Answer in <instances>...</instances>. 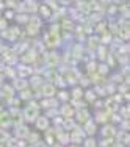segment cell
Listing matches in <instances>:
<instances>
[{
    "mask_svg": "<svg viewBox=\"0 0 130 147\" xmlns=\"http://www.w3.org/2000/svg\"><path fill=\"white\" fill-rule=\"evenodd\" d=\"M28 86H31V88H39V86H43L44 85V78L41 75H36V74H33V75H30L28 77Z\"/></svg>",
    "mask_w": 130,
    "mask_h": 147,
    "instance_id": "18",
    "label": "cell"
},
{
    "mask_svg": "<svg viewBox=\"0 0 130 147\" xmlns=\"http://www.w3.org/2000/svg\"><path fill=\"white\" fill-rule=\"evenodd\" d=\"M25 141L28 142L30 146L36 144V142L39 141V135H38V131H31V130H30V133H28V136H27V138H25Z\"/></svg>",
    "mask_w": 130,
    "mask_h": 147,
    "instance_id": "28",
    "label": "cell"
},
{
    "mask_svg": "<svg viewBox=\"0 0 130 147\" xmlns=\"http://www.w3.org/2000/svg\"><path fill=\"white\" fill-rule=\"evenodd\" d=\"M6 28H8V27H6V20L2 17V19H0V31H3V30H6Z\"/></svg>",
    "mask_w": 130,
    "mask_h": 147,
    "instance_id": "45",
    "label": "cell"
},
{
    "mask_svg": "<svg viewBox=\"0 0 130 147\" xmlns=\"http://www.w3.org/2000/svg\"><path fill=\"white\" fill-rule=\"evenodd\" d=\"M14 16H16V13L11 9V11H5V13H3V16H2V17H3L5 20H8V19H14Z\"/></svg>",
    "mask_w": 130,
    "mask_h": 147,
    "instance_id": "40",
    "label": "cell"
},
{
    "mask_svg": "<svg viewBox=\"0 0 130 147\" xmlns=\"http://www.w3.org/2000/svg\"><path fill=\"white\" fill-rule=\"evenodd\" d=\"M17 99L19 100H33V92H31V89L28 88V89H24V91H20V94L17 96Z\"/></svg>",
    "mask_w": 130,
    "mask_h": 147,
    "instance_id": "27",
    "label": "cell"
},
{
    "mask_svg": "<svg viewBox=\"0 0 130 147\" xmlns=\"http://www.w3.org/2000/svg\"><path fill=\"white\" fill-rule=\"evenodd\" d=\"M86 71H88V75H91V74H96L97 71V63L96 61H89L86 64Z\"/></svg>",
    "mask_w": 130,
    "mask_h": 147,
    "instance_id": "37",
    "label": "cell"
},
{
    "mask_svg": "<svg viewBox=\"0 0 130 147\" xmlns=\"http://www.w3.org/2000/svg\"><path fill=\"white\" fill-rule=\"evenodd\" d=\"M68 147H82V146H74V144H69Z\"/></svg>",
    "mask_w": 130,
    "mask_h": 147,
    "instance_id": "48",
    "label": "cell"
},
{
    "mask_svg": "<svg viewBox=\"0 0 130 147\" xmlns=\"http://www.w3.org/2000/svg\"><path fill=\"white\" fill-rule=\"evenodd\" d=\"M69 94H71L72 100H82L83 99V89L80 88V86H74Z\"/></svg>",
    "mask_w": 130,
    "mask_h": 147,
    "instance_id": "24",
    "label": "cell"
},
{
    "mask_svg": "<svg viewBox=\"0 0 130 147\" xmlns=\"http://www.w3.org/2000/svg\"><path fill=\"white\" fill-rule=\"evenodd\" d=\"M129 50H130V49H129V44L124 42L121 47H119V52H118V53H119V55H129Z\"/></svg>",
    "mask_w": 130,
    "mask_h": 147,
    "instance_id": "39",
    "label": "cell"
},
{
    "mask_svg": "<svg viewBox=\"0 0 130 147\" xmlns=\"http://www.w3.org/2000/svg\"><path fill=\"white\" fill-rule=\"evenodd\" d=\"M114 138H116V142H119L121 146H129V142H130V136H129V131H124V130H119V131H116V135H114Z\"/></svg>",
    "mask_w": 130,
    "mask_h": 147,
    "instance_id": "13",
    "label": "cell"
},
{
    "mask_svg": "<svg viewBox=\"0 0 130 147\" xmlns=\"http://www.w3.org/2000/svg\"><path fill=\"white\" fill-rule=\"evenodd\" d=\"M28 19H30V16L27 14V13H19V14H16L14 16V20L17 24H28Z\"/></svg>",
    "mask_w": 130,
    "mask_h": 147,
    "instance_id": "29",
    "label": "cell"
},
{
    "mask_svg": "<svg viewBox=\"0 0 130 147\" xmlns=\"http://www.w3.org/2000/svg\"><path fill=\"white\" fill-rule=\"evenodd\" d=\"M3 3H5V8H9V9H13V11H14V8L17 5V2H14V0H8V2H3Z\"/></svg>",
    "mask_w": 130,
    "mask_h": 147,
    "instance_id": "41",
    "label": "cell"
},
{
    "mask_svg": "<svg viewBox=\"0 0 130 147\" xmlns=\"http://www.w3.org/2000/svg\"><path fill=\"white\" fill-rule=\"evenodd\" d=\"M94 122H96V125L97 124H102V125H105V124H108V113L102 108V110H97L96 111V114H94V119H93Z\"/></svg>",
    "mask_w": 130,
    "mask_h": 147,
    "instance_id": "12",
    "label": "cell"
},
{
    "mask_svg": "<svg viewBox=\"0 0 130 147\" xmlns=\"http://www.w3.org/2000/svg\"><path fill=\"white\" fill-rule=\"evenodd\" d=\"M118 13V6H114V5H111V6H108V14H110V17Z\"/></svg>",
    "mask_w": 130,
    "mask_h": 147,
    "instance_id": "44",
    "label": "cell"
},
{
    "mask_svg": "<svg viewBox=\"0 0 130 147\" xmlns=\"http://www.w3.org/2000/svg\"><path fill=\"white\" fill-rule=\"evenodd\" d=\"M83 131H85L86 136H94V135L97 133V125H96V122H94L93 119H89L86 124H83Z\"/></svg>",
    "mask_w": 130,
    "mask_h": 147,
    "instance_id": "16",
    "label": "cell"
},
{
    "mask_svg": "<svg viewBox=\"0 0 130 147\" xmlns=\"http://www.w3.org/2000/svg\"><path fill=\"white\" fill-rule=\"evenodd\" d=\"M82 144V147H97V141L94 139V136H86Z\"/></svg>",
    "mask_w": 130,
    "mask_h": 147,
    "instance_id": "33",
    "label": "cell"
},
{
    "mask_svg": "<svg viewBox=\"0 0 130 147\" xmlns=\"http://www.w3.org/2000/svg\"><path fill=\"white\" fill-rule=\"evenodd\" d=\"M99 75H102V77H105L108 72H110V67H108L105 63H97V71H96Z\"/></svg>",
    "mask_w": 130,
    "mask_h": 147,
    "instance_id": "31",
    "label": "cell"
},
{
    "mask_svg": "<svg viewBox=\"0 0 130 147\" xmlns=\"http://www.w3.org/2000/svg\"><path fill=\"white\" fill-rule=\"evenodd\" d=\"M39 103V108H43V110H52V108H58L60 105H58V100L55 99H43L41 102H38Z\"/></svg>",
    "mask_w": 130,
    "mask_h": 147,
    "instance_id": "15",
    "label": "cell"
},
{
    "mask_svg": "<svg viewBox=\"0 0 130 147\" xmlns=\"http://www.w3.org/2000/svg\"><path fill=\"white\" fill-rule=\"evenodd\" d=\"M86 44H88V50H89V52H94V50H96V49L100 45V38H99V36H94V34H93V36H89V38L86 39Z\"/></svg>",
    "mask_w": 130,
    "mask_h": 147,
    "instance_id": "21",
    "label": "cell"
},
{
    "mask_svg": "<svg viewBox=\"0 0 130 147\" xmlns=\"http://www.w3.org/2000/svg\"><path fill=\"white\" fill-rule=\"evenodd\" d=\"M45 45H49V47H53V50H57V47L61 45V38H60V34H52V33H45L44 34V42Z\"/></svg>",
    "mask_w": 130,
    "mask_h": 147,
    "instance_id": "4",
    "label": "cell"
},
{
    "mask_svg": "<svg viewBox=\"0 0 130 147\" xmlns=\"http://www.w3.org/2000/svg\"><path fill=\"white\" fill-rule=\"evenodd\" d=\"M13 89L14 91H24L28 88V82H27L25 78H19V77H16L14 80H13Z\"/></svg>",
    "mask_w": 130,
    "mask_h": 147,
    "instance_id": "17",
    "label": "cell"
},
{
    "mask_svg": "<svg viewBox=\"0 0 130 147\" xmlns=\"http://www.w3.org/2000/svg\"><path fill=\"white\" fill-rule=\"evenodd\" d=\"M58 114L63 119H69V117H72L74 114H75V110H74L69 103H61L58 107Z\"/></svg>",
    "mask_w": 130,
    "mask_h": 147,
    "instance_id": "8",
    "label": "cell"
},
{
    "mask_svg": "<svg viewBox=\"0 0 130 147\" xmlns=\"http://www.w3.org/2000/svg\"><path fill=\"white\" fill-rule=\"evenodd\" d=\"M71 107L77 111L86 110V102H83V100H71Z\"/></svg>",
    "mask_w": 130,
    "mask_h": 147,
    "instance_id": "32",
    "label": "cell"
},
{
    "mask_svg": "<svg viewBox=\"0 0 130 147\" xmlns=\"http://www.w3.org/2000/svg\"><path fill=\"white\" fill-rule=\"evenodd\" d=\"M38 53H39L38 50H35L33 47H30L28 50H27L25 53L22 55V58H20V61H22V64H27V66H30V64H35V61H36V58H38Z\"/></svg>",
    "mask_w": 130,
    "mask_h": 147,
    "instance_id": "5",
    "label": "cell"
},
{
    "mask_svg": "<svg viewBox=\"0 0 130 147\" xmlns=\"http://www.w3.org/2000/svg\"><path fill=\"white\" fill-rule=\"evenodd\" d=\"M28 133H30V128L27 124H20L17 127H14V138L16 139H25L28 136Z\"/></svg>",
    "mask_w": 130,
    "mask_h": 147,
    "instance_id": "9",
    "label": "cell"
},
{
    "mask_svg": "<svg viewBox=\"0 0 130 147\" xmlns=\"http://www.w3.org/2000/svg\"><path fill=\"white\" fill-rule=\"evenodd\" d=\"M113 142H114V138H102L97 142V147H111Z\"/></svg>",
    "mask_w": 130,
    "mask_h": 147,
    "instance_id": "36",
    "label": "cell"
},
{
    "mask_svg": "<svg viewBox=\"0 0 130 147\" xmlns=\"http://www.w3.org/2000/svg\"><path fill=\"white\" fill-rule=\"evenodd\" d=\"M77 127V122L74 121L72 117H69V119H63V124H61V128L64 131H71V130H74V128Z\"/></svg>",
    "mask_w": 130,
    "mask_h": 147,
    "instance_id": "22",
    "label": "cell"
},
{
    "mask_svg": "<svg viewBox=\"0 0 130 147\" xmlns=\"http://www.w3.org/2000/svg\"><path fill=\"white\" fill-rule=\"evenodd\" d=\"M14 71H16V77H19V78L27 80V77L33 75V67H31V66H27V64H19Z\"/></svg>",
    "mask_w": 130,
    "mask_h": 147,
    "instance_id": "6",
    "label": "cell"
},
{
    "mask_svg": "<svg viewBox=\"0 0 130 147\" xmlns=\"http://www.w3.org/2000/svg\"><path fill=\"white\" fill-rule=\"evenodd\" d=\"M100 135H102V138H114V135H116V127H114L113 124H105V125H102Z\"/></svg>",
    "mask_w": 130,
    "mask_h": 147,
    "instance_id": "11",
    "label": "cell"
},
{
    "mask_svg": "<svg viewBox=\"0 0 130 147\" xmlns=\"http://www.w3.org/2000/svg\"><path fill=\"white\" fill-rule=\"evenodd\" d=\"M80 85V88H86V86H89V77L88 75H83V74H80V77H79V82H77Z\"/></svg>",
    "mask_w": 130,
    "mask_h": 147,
    "instance_id": "35",
    "label": "cell"
},
{
    "mask_svg": "<svg viewBox=\"0 0 130 147\" xmlns=\"http://www.w3.org/2000/svg\"><path fill=\"white\" fill-rule=\"evenodd\" d=\"M50 147H63V146H61V144H58V142H55V144H52Z\"/></svg>",
    "mask_w": 130,
    "mask_h": 147,
    "instance_id": "46",
    "label": "cell"
},
{
    "mask_svg": "<svg viewBox=\"0 0 130 147\" xmlns=\"http://www.w3.org/2000/svg\"><path fill=\"white\" fill-rule=\"evenodd\" d=\"M20 116H22L24 122H28V124H33L35 121L39 116V103L36 100H28L27 102V107L24 110H20Z\"/></svg>",
    "mask_w": 130,
    "mask_h": 147,
    "instance_id": "1",
    "label": "cell"
},
{
    "mask_svg": "<svg viewBox=\"0 0 130 147\" xmlns=\"http://www.w3.org/2000/svg\"><path fill=\"white\" fill-rule=\"evenodd\" d=\"M38 13H39V14L43 16L44 19H50V17H52V14H50V9H49L47 6L44 5V3H43V5H39V9H38Z\"/></svg>",
    "mask_w": 130,
    "mask_h": 147,
    "instance_id": "34",
    "label": "cell"
},
{
    "mask_svg": "<svg viewBox=\"0 0 130 147\" xmlns=\"http://www.w3.org/2000/svg\"><path fill=\"white\" fill-rule=\"evenodd\" d=\"M27 147H33V146H27Z\"/></svg>",
    "mask_w": 130,
    "mask_h": 147,
    "instance_id": "50",
    "label": "cell"
},
{
    "mask_svg": "<svg viewBox=\"0 0 130 147\" xmlns=\"http://www.w3.org/2000/svg\"><path fill=\"white\" fill-rule=\"evenodd\" d=\"M2 44H3V42H2V39H0V45H2Z\"/></svg>",
    "mask_w": 130,
    "mask_h": 147,
    "instance_id": "49",
    "label": "cell"
},
{
    "mask_svg": "<svg viewBox=\"0 0 130 147\" xmlns=\"http://www.w3.org/2000/svg\"><path fill=\"white\" fill-rule=\"evenodd\" d=\"M50 116H58V108H52V110H47V114H45V117H50Z\"/></svg>",
    "mask_w": 130,
    "mask_h": 147,
    "instance_id": "42",
    "label": "cell"
},
{
    "mask_svg": "<svg viewBox=\"0 0 130 147\" xmlns=\"http://www.w3.org/2000/svg\"><path fill=\"white\" fill-rule=\"evenodd\" d=\"M24 5H25V13H27V14H28V16H30V14L33 16L35 13H38V9H39V5H41V3L30 0V2H24Z\"/></svg>",
    "mask_w": 130,
    "mask_h": 147,
    "instance_id": "19",
    "label": "cell"
},
{
    "mask_svg": "<svg viewBox=\"0 0 130 147\" xmlns=\"http://www.w3.org/2000/svg\"><path fill=\"white\" fill-rule=\"evenodd\" d=\"M63 31H66V33H71V31H74V28H75V24H74V20H71L68 17V19H63Z\"/></svg>",
    "mask_w": 130,
    "mask_h": 147,
    "instance_id": "25",
    "label": "cell"
},
{
    "mask_svg": "<svg viewBox=\"0 0 130 147\" xmlns=\"http://www.w3.org/2000/svg\"><path fill=\"white\" fill-rule=\"evenodd\" d=\"M0 9H5V3L3 2H0Z\"/></svg>",
    "mask_w": 130,
    "mask_h": 147,
    "instance_id": "47",
    "label": "cell"
},
{
    "mask_svg": "<svg viewBox=\"0 0 130 147\" xmlns=\"http://www.w3.org/2000/svg\"><path fill=\"white\" fill-rule=\"evenodd\" d=\"M119 110H121V114H119V116H121L122 119H129L130 110H129L127 105H121V107H119Z\"/></svg>",
    "mask_w": 130,
    "mask_h": 147,
    "instance_id": "38",
    "label": "cell"
},
{
    "mask_svg": "<svg viewBox=\"0 0 130 147\" xmlns=\"http://www.w3.org/2000/svg\"><path fill=\"white\" fill-rule=\"evenodd\" d=\"M94 53L97 55V58L100 59V61H105V58L108 57V53H110V52H108V49H107V45H99V47L96 49V50H94Z\"/></svg>",
    "mask_w": 130,
    "mask_h": 147,
    "instance_id": "23",
    "label": "cell"
},
{
    "mask_svg": "<svg viewBox=\"0 0 130 147\" xmlns=\"http://www.w3.org/2000/svg\"><path fill=\"white\" fill-rule=\"evenodd\" d=\"M83 97H85V100L88 103H93L94 100L97 99L96 97V94H94V91L93 89H86V91H83Z\"/></svg>",
    "mask_w": 130,
    "mask_h": 147,
    "instance_id": "30",
    "label": "cell"
},
{
    "mask_svg": "<svg viewBox=\"0 0 130 147\" xmlns=\"http://www.w3.org/2000/svg\"><path fill=\"white\" fill-rule=\"evenodd\" d=\"M41 25H43V20H41L36 14H33V16H30L28 24L25 25V31H24V33H25L27 36H38L39 31H41Z\"/></svg>",
    "mask_w": 130,
    "mask_h": 147,
    "instance_id": "2",
    "label": "cell"
},
{
    "mask_svg": "<svg viewBox=\"0 0 130 147\" xmlns=\"http://www.w3.org/2000/svg\"><path fill=\"white\" fill-rule=\"evenodd\" d=\"M91 119V113H89V110H80V111H77L75 113V121L79 122V124H86L88 121Z\"/></svg>",
    "mask_w": 130,
    "mask_h": 147,
    "instance_id": "14",
    "label": "cell"
},
{
    "mask_svg": "<svg viewBox=\"0 0 130 147\" xmlns=\"http://www.w3.org/2000/svg\"><path fill=\"white\" fill-rule=\"evenodd\" d=\"M104 107H105L104 110L108 113V116H110L111 113H116V111L119 110V103L116 102V100L113 99V97H108V99L104 102Z\"/></svg>",
    "mask_w": 130,
    "mask_h": 147,
    "instance_id": "10",
    "label": "cell"
},
{
    "mask_svg": "<svg viewBox=\"0 0 130 147\" xmlns=\"http://www.w3.org/2000/svg\"><path fill=\"white\" fill-rule=\"evenodd\" d=\"M49 125H50V121L45 116H38V119L35 121V127H36L38 130H47Z\"/></svg>",
    "mask_w": 130,
    "mask_h": 147,
    "instance_id": "20",
    "label": "cell"
},
{
    "mask_svg": "<svg viewBox=\"0 0 130 147\" xmlns=\"http://www.w3.org/2000/svg\"><path fill=\"white\" fill-rule=\"evenodd\" d=\"M44 63L49 69H55L57 66L61 63V57L57 50H52V52H45L44 55Z\"/></svg>",
    "mask_w": 130,
    "mask_h": 147,
    "instance_id": "3",
    "label": "cell"
},
{
    "mask_svg": "<svg viewBox=\"0 0 130 147\" xmlns=\"http://www.w3.org/2000/svg\"><path fill=\"white\" fill-rule=\"evenodd\" d=\"M93 105H94V108H96V110H102V107H104V100H94V102H93Z\"/></svg>",
    "mask_w": 130,
    "mask_h": 147,
    "instance_id": "43",
    "label": "cell"
},
{
    "mask_svg": "<svg viewBox=\"0 0 130 147\" xmlns=\"http://www.w3.org/2000/svg\"><path fill=\"white\" fill-rule=\"evenodd\" d=\"M41 94H43L44 99H53L57 96V88H55L52 83H44L41 86Z\"/></svg>",
    "mask_w": 130,
    "mask_h": 147,
    "instance_id": "7",
    "label": "cell"
},
{
    "mask_svg": "<svg viewBox=\"0 0 130 147\" xmlns=\"http://www.w3.org/2000/svg\"><path fill=\"white\" fill-rule=\"evenodd\" d=\"M55 99L58 100V102H63V103H66L69 99H71V94H69V91H60V92H57V96H55Z\"/></svg>",
    "mask_w": 130,
    "mask_h": 147,
    "instance_id": "26",
    "label": "cell"
}]
</instances>
